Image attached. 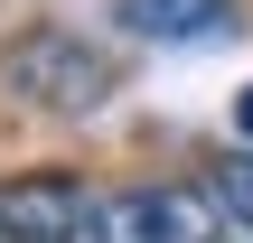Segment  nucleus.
<instances>
[{
	"label": "nucleus",
	"mask_w": 253,
	"mask_h": 243,
	"mask_svg": "<svg viewBox=\"0 0 253 243\" xmlns=\"http://www.w3.org/2000/svg\"><path fill=\"white\" fill-rule=\"evenodd\" d=\"M0 243H9V234H0Z\"/></svg>",
	"instance_id": "nucleus-7"
},
{
	"label": "nucleus",
	"mask_w": 253,
	"mask_h": 243,
	"mask_svg": "<svg viewBox=\"0 0 253 243\" xmlns=\"http://www.w3.org/2000/svg\"><path fill=\"white\" fill-rule=\"evenodd\" d=\"M122 28L160 37V47H197V37L225 28V0H122Z\"/></svg>",
	"instance_id": "nucleus-4"
},
{
	"label": "nucleus",
	"mask_w": 253,
	"mask_h": 243,
	"mask_svg": "<svg viewBox=\"0 0 253 243\" xmlns=\"http://www.w3.org/2000/svg\"><path fill=\"white\" fill-rule=\"evenodd\" d=\"M216 206H225V225L253 234V150H235V159L216 169Z\"/></svg>",
	"instance_id": "nucleus-5"
},
{
	"label": "nucleus",
	"mask_w": 253,
	"mask_h": 243,
	"mask_svg": "<svg viewBox=\"0 0 253 243\" xmlns=\"http://www.w3.org/2000/svg\"><path fill=\"white\" fill-rule=\"evenodd\" d=\"M122 94V56L75 37V28H28L0 47V103L19 112H56V122H84Z\"/></svg>",
	"instance_id": "nucleus-1"
},
{
	"label": "nucleus",
	"mask_w": 253,
	"mask_h": 243,
	"mask_svg": "<svg viewBox=\"0 0 253 243\" xmlns=\"http://www.w3.org/2000/svg\"><path fill=\"white\" fill-rule=\"evenodd\" d=\"M216 225H225L216 187H113L94 197L84 243H216Z\"/></svg>",
	"instance_id": "nucleus-2"
},
{
	"label": "nucleus",
	"mask_w": 253,
	"mask_h": 243,
	"mask_svg": "<svg viewBox=\"0 0 253 243\" xmlns=\"http://www.w3.org/2000/svg\"><path fill=\"white\" fill-rule=\"evenodd\" d=\"M84 215H94V197L66 169H28V178L0 187V234L9 243H84Z\"/></svg>",
	"instance_id": "nucleus-3"
},
{
	"label": "nucleus",
	"mask_w": 253,
	"mask_h": 243,
	"mask_svg": "<svg viewBox=\"0 0 253 243\" xmlns=\"http://www.w3.org/2000/svg\"><path fill=\"white\" fill-rule=\"evenodd\" d=\"M235 131H244V140H253V84H244V94H235Z\"/></svg>",
	"instance_id": "nucleus-6"
}]
</instances>
